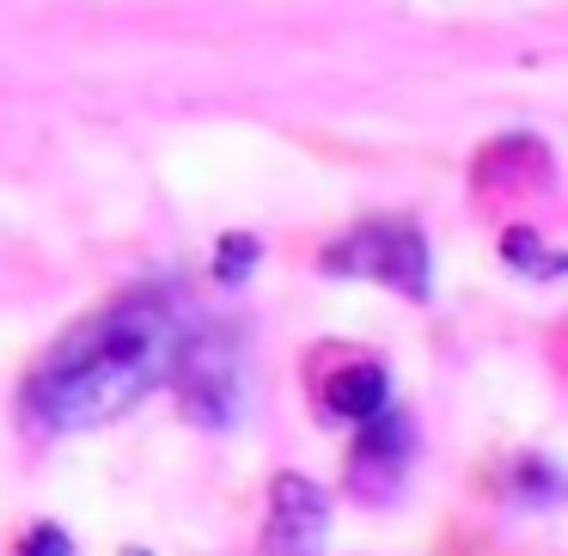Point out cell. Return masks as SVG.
<instances>
[{
	"instance_id": "1",
	"label": "cell",
	"mask_w": 568,
	"mask_h": 556,
	"mask_svg": "<svg viewBox=\"0 0 568 556\" xmlns=\"http://www.w3.org/2000/svg\"><path fill=\"white\" fill-rule=\"evenodd\" d=\"M184 331V300H172L165 287L116 294L43 348L26 380V422L38 434H80L129 416L141 397L172 385Z\"/></svg>"
},
{
	"instance_id": "2",
	"label": "cell",
	"mask_w": 568,
	"mask_h": 556,
	"mask_svg": "<svg viewBox=\"0 0 568 556\" xmlns=\"http://www.w3.org/2000/svg\"><path fill=\"white\" fill-rule=\"evenodd\" d=\"M324 275H361V282H385L404 300H428V239L409 214H373L355 221L331 251L318 257Z\"/></svg>"
},
{
	"instance_id": "3",
	"label": "cell",
	"mask_w": 568,
	"mask_h": 556,
	"mask_svg": "<svg viewBox=\"0 0 568 556\" xmlns=\"http://www.w3.org/2000/svg\"><path fill=\"white\" fill-rule=\"evenodd\" d=\"M172 385L202 428L233 422L239 397H245V343L233 331H214V324H190L184 348H178V367H172Z\"/></svg>"
},
{
	"instance_id": "4",
	"label": "cell",
	"mask_w": 568,
	"mask_h": 556,
	"mask_svg": "<svg viewBox=\"0 0 568 556\" xmlns=\"http://www.w3.org/2000/svg\"><path fill=\"white\" fill-rule=\"evenodd\" d=\"M331 544V502L312 477L282 471L270 483V519H263V556H324Z\"/></svg>"
},
{
	"instance_id": "5",
	"label": "cell",
	"mask_w": 568,
	"mask_h": 556,
	"mask_svg": "<svg viewBox=\"0 0 568 556\" xmlns=\"http://www.w3.org/2000/svg\"><path fill=\"white\" fill-rule=\"evenodd\" d=\"M409 453H416V434H409L404 410L385 404L379 416H367L355 453H348V483H355V495H392L409 471Z\"/></svg>"
},
{
	"instance_id": "6",
	"label": "cell",
	"mask_w": 568,
	"mask_h": 556,
	"mask_svg": "<svg viewBox=\"0 0 568 556\" xmlns=\"http://www.w3.org/2000/svg\"><path fill=\"white\" fill-rule=\"evenodd\" d=\"M318 404L331 410V416H343V422L361 428L367 416H379V410L392 404V380H385L379 361H355V367H336L331 380H324Z\"/></svg>"
},
{
	"instance_id": "7",
	"label": "cell",
	"mask_w": 568,
	"mask_h": 556,
	"mask_svg": "<svg viewBox=\"0 0 568 556\" xmlns=\"http://www.w3.org/2000/svg\"><path fill=\"white\" fill-rule=\"evenodd\" d=\"M501 257L514 263V270L538 275V282H556V275H562V251L544 245L531 221H519V226H507V233H501Z\"/></svg>"
},
{
	"instance_id": "8",
	"label": "cell",
	"mask_w": 568,
	"mask_h": 556,
	"mask_svg": "<svg viewBox=\"0 0 568 556\" xmlns=\"http://www.w3.org/2000/svg\"><path fill=\"white\" fill-rule=\"evenodd\" d=\"M257 257H263V245L251 233H226L221 245H214V275H221V282H245Z\"/></svg>"
},
{
	"instance_id": "9",
	"label": "cell",
	"mask_w": 568,
	"mask_h": 556,
	"mask_svg": "<svg viewBox=\"0 0 568 556\" xmlns=\"http://www.w3.org/2000/svg\"><path fill=\"white\" fill-rule=\"evenodd\" d=\"M514 489H526V495H538V502H550V495H556V471H550V458H519Z\"/></svg>"
},
{
	"instance_id": "10",
	"label": "cell",
	"mask_w": 568,
	"mask_h": 556,
	"mask_svg": "<svg viewBox=\"0 0 568 556\" xmlns=\"http://www.w3.org/2000/svg\"><path fill=\"white\" fill-rule=\"evenodd\" d=\"M19 556H74V538H68L62 526H31L26 544H19Z\"/></svg>"
}]
</instances>
